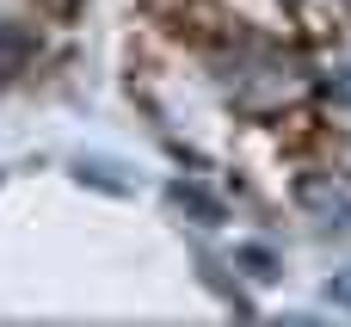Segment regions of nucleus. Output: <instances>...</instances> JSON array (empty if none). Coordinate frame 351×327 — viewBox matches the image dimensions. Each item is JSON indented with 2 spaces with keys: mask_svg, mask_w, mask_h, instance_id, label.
Instances as JSON below:
<instances>
[{
  "mask_svg": "<svg viewBox=\"0 0 351 327\" xmlns=\"http://www.w3.org/2000/svg\"><path fill=\"white\" fill-rule=\"evenodd\" d=\"M302 210L321 216L327 229H351V185L346 179H302Z\"/></svg>",
  "mask_w": 351,
  "mask_h": 327,
  "instance_id": "f03ea898",
  "label": "nucleus"
},
{
  "mask_svg": "<svg viewBox=\"0 0 351 327\" xmlns=\"http://www.w3.org/2000/svg\"><path fill=\"white\" fill-rule=\"evenodd\" d=\"M327 297H333V303H339V309H351V272H339V278H333V284H327Z\"/></svg>",
  "mask_w": 351,
  "mask_h": 327,
  "instance_id": "7ed1b4c3",
  "label": "nucleus"
},
{
  "mask_svg": "<svg viewBox=\"0 0 351 327\" xmlns=\"http://www.w3.org/2000/svg\"><path fill=\"white\" fill-rule=\"evenodd\" d=\"M222 74H228V93L247 111H271V105H284V99L302 93V68L284 62V56H271V49H241L234 62H222Z\"/></svg>",
  "mask_w": 351,
  "mask_h": 327,
  "instance_id": "f257e3e1",
  "label": "nucleus"
}]
</instances>
